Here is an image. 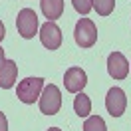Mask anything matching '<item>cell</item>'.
<instances>
[{"mask_svg":"<svg viewBox=\"0 0 131 131\" xmlns=\"http://www.w3.org/2000/svg\"><path fill=\"white\" fill-rule=\"evenodd\" d=\"M42 90H44V80L42 78H26V80H22L18 83L16 97L26 105H32L34 101L40 99Z\"/></svg>","mask_w":131,"mask_h":131,"instance_id":"cell-1","label":"cell"},{"mask_svg":"<svg viewBox=\"0 0 131 131\" xmlns=\"http://www.w3.org/2000/svg\"><path fill=\"white\" fill-rule=\"evenodd\" d=\"M38 103H40V111L44 115H56L60 111V107H62V91H60V88L54 85V83L44 85Z\"/></svg>","mask_w":131,"mask_h":131,"instance_id":"cell-2","label":"cell"},{"mask_svg":"<svg viewBox=\"0 0 131 131\" xmlns=\"http://www.w3.org/2000/svg\"><path fill=\"white\" fill-rule=\"evenodd\" d=\"M74 40L80 48H91L97 42V28L90 18H80L74 28Z\"/></svg>","mask_w":131,"mask_h":131,"instance_id":"cell-3","label":"cell"},{"mask_svg":"<svg viewBox=\"0 0 131 131\" xmlns=\"http://www.w3.org/2000/svg\"><path fill=\"white\" fill-rule=\"evenodd\" d=\"M16 28H18V34L24 40L34 38L38 34V14L32 8H22L16 18Z\"/></svg>","mask_w":131,"mask_h":131,"instance_id":"cell-4","label":"cell"},{"mask_svg":"<svg viewBox=\"0 0 131 131\" xmlns=\"http://www.w3.org/2000/svg\"><path fill=\"white\" fill-rule=\"evenodd\" d=\"M105 107H107V113L111 117H121L125 113V107H127L125 91L121 88H111L105 95Z\"/></svg>","mask_w":131,"mask_h":131,"instance_id":"cell-5","label":"cell"},{"mask_svg":"<svg viewBox=\"0 0 131 131\" xmlns=\"http://www.w3.org/2000/svg\"><path fill=\"white\" fill-rule=\"evenodd\" d=\"M62 30H60V26L56 22H46V24L40 26V42L44 48L48 50H58L62 46Z\"/></svg>","mask_w":131,"mask_h":131,"instance_id":"cell-6","label":"cell"},{"mask_svg":"<svg viewBox=\"0 0 131 131\" xmlns=\"http://www.w3.org/2000/svg\"><path fill=\"white\" fill-rule=\"evenodd\" d=\"M107 74L113 80H125L129 75V62L121 52H111L107 56Z\"/></svg>","mask_w":131,"mask_h":131,"instance_id":"cell-7","label":"cell"},{"mask_svg":"<svg viewBox=\"0 0 131 131\" xmlns=\"http://www.w3.org/2000/svg\"><path fill=\"white\" fill-rule=\"evenodd\" d=\"M85 83H88V75L82 68H70L64 74V85L66 91L70 93H80L85 88Z\"/></svg>","mask_w":131,"mask_h":131,"instance_id":"cell-8","label":"cell"},{"mask_svg":"<svg viewBox=\"0 0 131 131\" xmlns=\"http://www.w3.org/2000/svg\"><path fill=\"white\" fill-rule=\"evenodd\" d=\"M18 78V66L14 60H6L2 68H0V88L2 90H10Z\"/></svg>","mask_w":131,"mask_h":131,"instance_id":"cell-9","label":"cell"},{"mask_svg":"<svg viewBox=\"0 0 131 131\" xmlns=\"http://www.w3.org/2000/svg\"><path fill=\"white\" fill-rule=\"evenodd\" d=\"M40 8L50 22H56L64 14V0H40Z\"/></svg>","mask_w":131,"mask_h":131,"instance_id":"cell-10","label":"cell"},{"mask_svg":"<svg viewBox=\"0 0 131 131\" xmlns=\"http://www.w3.org/2000/svg\"><path fill=\"white\" fill-rule=\"evenodd\" d=\"M74 111L80 115V117H88V115L91 113V99H90V95H85L83 91L75 93V97H74Z\"/></svg>","mask_w":131,"mask_h":131,"instance_id":"cell-11","label":"cell"},{"mask_svg":"<svg viewBox=\"0 0 131 131\" xmlns=\"http://www.w3.org/2000/svg\"><path fill=\"white\" fill-rule=\"evenodd\" d=\"M91 6L99 16H109L115 8V0H91Z\"/></svg>","mask_w":131,"mask_h":131,"instance_id":"cell-12","label":"cell"},{"mask_svg":"<svg viewBox=\"0 0 131 131\" xmlns=\"http://www.w3.org/2000/svg\"><path fill=\"white\" fill-rule=\"evenodd\" d=\"M83 131H107V125L99 115H91L83 121Z\"/></svg>","mask_w":131,"mask_h":131,"instance_id":"cell-13","label":"cell"},{"mask_svg":"<svg viewBox=\"0 0 131 131\" xmlns=\"http://www.w3.org/2000/svg\"><path fill=\"white\" fill-rule=\"evenodd\" d=\"M72 4H74V8L78 14H82V16H88L91 12V0H72Z\"/></svg>","mask_w":131,"mask_h":131,"instance_id":"cell-14","label":"cell"},{"mask_svg":"<svg viewBox=\"0 0 131 131\" xmlns=\"http://www.w3.org/2000/svg\"><path fill=\"white\" fill-rule=\"evenodd\" d=\"M0 131H8V119L2 111H0Z\"/></svg>","mask_w":131,"mask_h":131,"instance_id":"cell-15","label":"cell"},{"mask_svg":"<svg viewBox=\"0 0 131 131\" xmlns=\"http://www.w3.org/2000/svg\"><path fill=\"white\" fill-rule=\"evenodd\" d=\"M4 36H6V28H4V24H2V20H0V42L4 40Z\"/></svg>","mask_w":131,"mask_h":131,"instance_id":"cell-16","label":"cell"},{"mask_svg":"<svg viewBox=\"0 0 131 131\" xmlns=\"http://www.w3.org/2000/svg\"><path fill=\"white\" fill-rule=\"evenodd\" d=\"M4 62H6V58H4V50H2V46H0V68H2Z\"/></svg>","mask_w":131,"mask_h":131,"instance_id":"cell-17","label":"cell"},{"mask_svg":"<svg viewBox=\"0 0 131 131\" xmlns=\"http://www.w3.org/2000/svg\"><path fill=\"white\" fill-rule=\"evenodd\" d=\"M48 131H62V129H60V127H50Z\"/></svg>","mask_w":131,"mask_h":131,"instance_id":"cell-18","label":"cell"},{"mask_svg":"<svg viewBox=\"0 0 131 131\" xmlns=\"http://www.w3.org/2000/svg\"><path fill=\"white\" fill-rule=\"evenodd\" d=\"M129 70H131V66H129Z\"/></svg>","mask_w":131,"mask_h":131,"instance_id":"cell-19","label":"cell"}]
</instances>
